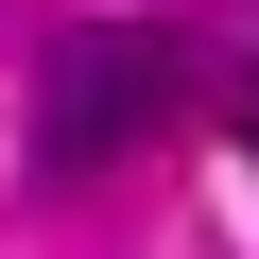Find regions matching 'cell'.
Masks as SVG:
<instances>
[{"label":"cell","mask_w":259,"mask_h":259,"mask_svg":"<svg viewBox=\"0 0 259 259\" xmlns=\"http://www.w3.org/2000/svg\"><path fill=\"white\" fill-rule=\"evenodd\" d=\"M173 104H190V69L156 18H69L35 69V173H121L139 139H173Z\"/></svg>","instance_id":"1"}]
</instances>
